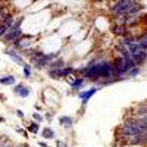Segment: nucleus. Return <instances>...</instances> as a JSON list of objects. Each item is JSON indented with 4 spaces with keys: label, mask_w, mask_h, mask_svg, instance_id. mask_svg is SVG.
<instances>
[{
    "label": "nucleus",
    "mask_w": 147,
    "mask_h": 147,
    "mask_svg": "<svg viewBox=\"0 0 147 147\" xmlns=\"http://www.w3.org/2000/svg\"><path fill=\"white\" fill-rule=\"evenodd\" d=\"M32 116H34V119H35L37 122H40V121H43V116H41L40 113H37V112H35V113H32Z\"/></svg>",
    "instance_id": "20"
},
{
    "label": "nucleus",
    "mask_w": 147,
    "mask_h": 147,
    "mask_svg": "<svg viewBox=\"0 0 147 147\" xmlns=\"http://www.w3.org/2000/svg\"><path fill=\"white\" fill-rule=\"evenodd\" d=\"M146 131H147L146 116L144 118H129L121 127L122 137H128V138L140 136V134H146Z\"/></svg>",
    "instance_id": "1"
},
{
    "label": "nucleus",
    "mask_w": 147,
    "mask_h": 147,
    "mask_svg": "<svg viewBox=\"0 0 147 147\" xmlns=\"http://www.w3.org/2000/svg\"><path fill=\"white\" fill-rule=\"evenodd\" d=\"M122 147H134V146H122Z\"/></svg>",
    "instance_id": "25"
},
{
    "label": "nucleus",
    "mask_w": 147,
    "mask_h": 147,
    "mask_svg": "<svg viewBox=\"0 0 147 147\" xmlns=\"http://www.w3.org/2000/svg\"><path fill=\"white\" fill-rule=\"evenodd\" d=\"M21 37H22V31H21V19H19L12 25V28H9V31L6 32V35L3 37V38L7 43H16Z\"/></svg>",
    "instance_id": "4"
},
{
    "label": "nucleus",
    "mask_w": 147,
    "mask_h": 147,
    "mask_svg": "<svg viewBox=\"0 0 147 147\" xmlns=\"http://www.w3.org/2000/svg\"><path fill=\"white\" fill-rule=\"evenodd\" d=\"M56 146L57 147H69L66 143H63V141H56Z\"/></svg>",
    "instance_id": "21"
},
{
    "label": "nucleus",
    "mask_w": 147,
    "mask_h": 147,
    "mask_svg": "<svg viewBox=\"0 0 147 147\" xmlns=\"http://www.w3.org/2000/svg\"><path fill=\"white\" fill-rule=\"evenodd\" d=\"M59 124L62 125L63 128H72L74 119H72L71 116H60V118H59Z\"/></svg>",
    "instance_id": "10"
},
{
    "label": "nucleus",
    "mask_w": 147,
    "mask_h": 147,
    "mask_svg": "<svg viewBox=\"0 0 147 147\" xmlns=\"http://www.w3.org/2000/svg\"><path fill=\"white\" fill-rule=\"evenodd\" d=\"M5 53L6 55H9V57L12 59V60H13V62H16L18 65H25V62H24V59H22V56L16 52V50H13V49H6V50H5Z\"/></svg>",
    "instance_id": "6"
},
{
    "label": "nucleus",
    "mask_w": 147,
    "mask_h": 147,
    "mask_svg": "<svg viewBox=\"0 0 147 147\" xmlns=\"http://www.w3.org/2000/svg\"><path fill=\"white\" fill-rule=\"evenodd\" d=\"M15 82H16V80L13 75H5L0 78V84H3V85H13Z\"/></svg>",
    "instance_id": "12"
},
{
    "label": "nucleus",
    "mask_w": 147,
    "mask_h": 147,
    "mask_svg": "<svg viewBox=\"0 0 147 147\" xmlns=\"http://www.w3.org/2000/svg\"><path fill=\"white\" fill-rule=\"evenodd\" d=\"M13 91H15V94H16V96L22 97V99H25V97H28V96H30V88H28V87H25L24 84L16 85Z\"/></svg>",
    "instance_id": "9"
},
{
    "label": "nucleus",
    "mask_w": 147,
    "mask_h": 147,
    "mask_svg": "<svg viewBox=\"0 0 147 147\" xmlns=\"http://www.w3.org/2000/svg\"><path fill=\"white\" fill-rule=\"evenodd\" d=\"M16 115H18L19 118H24V112H22V110H16Z\"/></svg>",
    "instance_id": "22"
},
{
    "label": "nucleus",
    "mask_w": 147,
    "mask_h": 147,
    "mask_svg": "<svg viewBox=\"0 0 147 147\" xmlns=\"http://www.w3.org/2000/svg\"><path fill=\"white\" fill-rule=\"evenodd\" d=\"M113 32L116 35H122V37H125L128 34V28L125 25H115L113 27Z\"/></svg>",
    "instance_id": "13"
},
{
    "label": "nucleus",
    "mask_w": 147,
    "mask_h": 147,
    "mask_svg": "<svg viewBox=\"0 0 147 147\" xmlns=\"http://www.w3.org/2000/svg\"><path fill=\"white\" fill-rule=\"evenodd\" d=\"M3 121H5V119H3V118H0V122H3Z\"/></svg>",
    "instance_id": "26"
},
{
    "label": "nucleus",
    "mask_w": 147,
    "mask_h": 147,
    "mask_svg": "<svg viewBox=\"0 0 147 147\" xmlns=\"http://www.w3.org/2000/svg\"><path fill=\"white\" fill-rule=\"evenodd\" d=\"M138 74H140V66H136V68L129 69V71L125 74V75H127V77H129V78H132V77H137Z\"/></svg>",
    "instance_id": "16"
},
{
    "label": "nucleus",
    "mask_w": 147,
    "mask_h": 147,
    "mask_svg": "<svg viewBox=\"0 0 147 147\" xmlns=\"http://www.w3.org/2000/svg\"><path fill=\"white\" fill-rule=\"evenodd\" d=\"M97 87H91V88H88V90H85V91H80L78 93V97L81 99V102H82V105H87V102L91 99V97L97 93Z\"/></svg>",
    "instance_id": "5"
},
{
    "label": "nucleus",
    "mask_w": 147,
    "mask_h": 147,
    "mask_svg": "<svg viewBox=\"0 0 147 147\" xmlns=\"http://www.w3.org/2000/svg\"><path fill=\"white\" fill-rule=\"evenodd\" d=\"M32 37L31 35H25V37H21V38L16 41V49H30L32 46Z\"/></svg>",
    "instance_id": "7"
},
{
    "label": "nucleus",
    "mask_w": 147,
    "mask_h": 147,
    "mask_svg": "<svg viewBox=\"0 0 147 147\" xmlns=\"http://www.w3.org/2000/svg\"><path fill=\"white\" fill-rule=\"evenodd\" d=\"M38 146H40V147H49V146H47L44 141H40V143H38Z\"/></svg>",
    "instance_id": "23"
},
{
    "label": "nucleus",
    "mask_w": 147,
    "mask_h": 147,
    "mask_svg": "<svg viewBox=\"0 0 147 147\" xmlns=\"http://www.w3.org/2000/svg\"><path fill=\"white\" fill-rule=\"evenodd\" d=\"M19 147H28L27 144H22V146H19Z\"/></svg>",
    "instance_id": "24"
},
{
    "label": "nucleus",
    "mask_w": 147,
    "mask_h": 147,
    "mask_svg": "<svg viewBox=\"0 0 147 147\" xmlns=\"http://www.w3.org/2000/svg\"><path fill=\"white\" fill-rule=\"evenodd\" d=\"M41 136H43V138H55V131L50 127H44L41 131Z\"/></svg>",
    "instance_id": "15"
},
{
    "label": "nucleus",
    "mask_w": 147,
    "mask_h": 147,
    "mask_svg": "<svg viewBox=\"0 0 147 147\" xmlns=\"http://www.w3.org/2000/svg\"><path fill=\"white\" fill-rule=\"evenodd\" d=\"M69 84H71V88H74V90H80V88L82 87V84H84V78H75V80H71V81H69Z\"/></svg>",
    "instance_id": "14"
},
{
    "label": "nucleus",
    "mask_w": 147,
    "mask_h": 147,
    "mask_svg": "<svg viewBox=\"0 0 147 147\" xmlns=\"http://www.w3.org/2000/svg\"><path fill=\"white\" fill-rule=\"evenodd\" d=\"M28 131L32 132V134H37L38 132V124H37V122H31V124L28 125Z\"/></svg>",
    "instance_id": "17"
},
{
    "label": "nucleus",
    "mask_w": 147,
    "mask_h": 147,
    "mask_svg": "<svg viewBox=\"0 0 147 147\" xmlns=\"http://www.w3.org/2000/svg\"><path fill=\"white\" fill-rule=\"evenodd\" d=\"M31 71H32V68L30 65H24V75H25L27 78L31 77Z\"/></svg>",
    "instance_id": "18"
},
{
    "label": "nucleus",
    "mask_w": 147,
    "mask_h": 147,
    "mask_svg": "<svg viewBox=\"0 0 147 147\" xmlns=\"http://www.w3.org/2000/svg\"><path fill=\"white\" fill-rule=\"evenodd\" d=\"M57 57L55 53H50V55H44V53H40V52H32L31 55V62L35 68H44V66H49V63L52 62V60Z\"/></svg>",
    "instance_id": "2"
},
{
    "label": "nucleus",
    "mask_w": 147,
    "mask_h": 147,
    "mask_svg": "<svg viewBox=\"0 0 147 147\" xmlns=\"http://www.w3.org/2000/svg\"><path fill=\"white\" fill-rule=\"evenodd\" d=\"M13 24H15V22H13V16L7 13V15L2 19V24H0V25H3V27H6V28L9 30V28H12V25H13Z\"/></svg>",
    "instance_id": "11"
},
{
    "label": "nucleus",
    "mask_w": 147,
    "mask_h": 147,
    "mask_svg": "<svg viewBox=\"0 0 147 147\" xmlns=\"http://www.w3.org/2000/svg\"><path fill=\"white\" fill-rule=\"evenodd\" d=\"M146 137H147L146 134H140V136H136V137L128 138V140H129V146H134V147L144 146V144H146V141H147V138H146Z\"/></svg>",
    "instance_id": "8"
},
{
    "label": "nucleus",
    "mask_w": 147,
    "mask_h": 147,
    "mask_svg": "<svg viewBox=\"0 0 147 147\" xmlns=\"http://www.w3.org/2000/svg\"><path fill=\"white\" fill-rule=\"evenodd\" d=\"M7 31H9V30H7L6 27H3V25H0V37H5Z\"/></svg>",
    "instance_id": "19"
},
{
    "label": "nucleus",
    "mask_w": 147,
    "mask_h": 147,
    "mask_svg": "<svg viewBox=\"0 0 147 147\" xmlns=\"http://www.w3.org/2000/svg\"><path fill=\"white\" fill-rule=\"evenodd\" d=\"M132 5H134V2H131V0H119L115 5H112V9L110 10H112V13L116 15V16H125Z\"/></svg>",
    "instance_id": "3"
}]
</instances>
